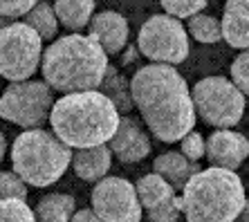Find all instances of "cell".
<instances>
[{
	"label": "cell",
	"mask_w": 249,
	"mask_h": 222,
	"mask_svg": "<svg viewBox=\"0 0 249 222\" xmlns=\"http://www.w3.org/2000/svg\"><path fill=\"white\" fill-rule=\"evenodd\" d=\"M130 90L135 108L160 141L173 144L193 133L197 119L193 94L173 65L151 63L139 68L130 79Z\"/></svg>",
	"instance_id": "6da1fadb"
},
{
	"label": "cell",
	"mask_w": 249,
	"mask_h": 222,
	"mask_svg": "<svg viewBox=\"0 0 249 222\" xmlns=\"http://www.w3.org/2000/svg\"><path fill=\"white\" fill-rule=\"evenodd\" d=\"M108 54L97 38L88 34H68L50 43L41 61L43 81L54 92H90L99 90L108 70Z\"/></svg>",
	"instance_id": "7a4b0ae2"
},
{
	"label": "cell",
	"mask_w": 249,
	"mask_h": 222,
	"mask_svg": "<svg viewBox=\"0 0 249 222\" xmlns=\"http://www.w3.org/2000/svg\"><path fill=\"white\" fill-rule=\"evenodd\" d=\"M122 115L101 90L72 92L56 99L50 115V126L70 148L104 146L115 137Z\"/></svg>",
	"instance_id": "3957f363"
},
{
	"label": "cell",
	"mask_w": 249,
	"mask_h": 222,
	"mask_svg": "<svg viewBox=\"0 0 249 222\" xmlns=\"http://www.w3.org/2000/svg\"><path fill=\"white\" fill-rule=\"evenodd\" d=\"M186 222H236L243 213V180L236 171L209 166L200 171L182 188Z\"/></svg>",
	"instance_id": "277c9868"
},
{
	"label": "cell",
	"mask_w": 249,
	"mask_h": 222,
	"mask_svg": "<svg viewBox=\"0 0 249 222\" xmlns=\"http://www.w3.org/2000/svg\"><path fill=\"white\" fill-rule=\"evenodd\" d=\"M72 148L54 133L29 128L12 144V169L29 187L45 188L63 177L68 166H72Z\"/></svg>",
	"instance_id": "5b68a950"
},
{
	"label": "cell",
	"mask_w": 249,
	"mask_h": 222,
	"mask_svg": "<svg viewBox=\"0 0 249 222\" xmlns=\"http://www.w3.org/2000/svg\"><path fill=\"white\" fill-rule=\"evenodd\" d=\"M196 115L207 126L233 128L243 121L245 94L227 76H204L193 85Z\"/></svg>",
	"instance_id": "8992f818"
},
{
	"label": "cell",
	"mask_w": 249,
	"mask_h": 222,
	"mask_svg": "<svg viewBox=\"0 0 249 222\" xmlns=\"http://www.w3.org/2000/svg\"><path fill=\"white\" fill-rule=\"evenodd\" d=\"M54 103V90L45 81L27 79L9 83L0 94V119L25 130L41 128L52 115Z\"/></svg>",
	"instance_id": "52a82bcc"
},
{
	"label": "cell",
	"mask_w": 249,
	"mask_h": 222,
	"mask_svg": "<svg viewBox=\"0 0 249 222\" xmlns=\"http://www.w3.org/2000/svg\"><path fill=\"white\" fill-rule=\"evenodd\" d=\"M43 38L27 23L7 25L0 30V79L9 83L27 81L41 68Z\"/></svg>",
	"instance_id": "ba28073f"
},
{
	"label": "cell",
	"mask_w": 249,
	"mask_h": 222,
	"mask_svg": "<svg viewBox=\"0 0 249 222\" xmlns=\"http://www.w3.org/2000/svg\"><path fill=\"white\" fill-rule=\"evenodd\" d=\"M137 50L153 63L175 68L189 56V34L178 18L155 14L142 25L137 34Z\"/></svg>",
	"instance_id": "9c48e42d"
},
{
	"label": "cell",
	"mask_w": 249,
	"mask_h": 222,
	"mask_svg": "<svg viewBox=\"0 0 249 222\" xmlns=\"http://www.w3.org/2000/svg\"><path fill=\"white\" fill-rule=\"evenodd\" d=\"M92 211L101 222H142L137 187L124 177H104L92 188Z\"/></svg>",
	"instance_id": "30bf717a"
},
{
	"label": "cell",
	"mask_w": 249,
	"mask_h": 222,
	"mask_svg": "<svg viewBox=\"0 0 249 222\" xmlns=\"http://www.w3.org/2000/svg\"><path fill=\"white\" fill-rule=\"evenodd\" d=\"M249 157V139L243 133L218 128L207 139V159L211 166L236 171Z\"/></svg>",
	"instance_id": "8fae6325"
},
{
	"label": "cell",
	"mask_w": 249,
	"mask_h": 222,
	"mask_svg": "<svg viewBox=\"0 0 249 222\" xmlns=\"http://www.w3.org/2000/svg\"><path fill=\"white\" fill-rule=\"evenodd\" d=\"M108 148L119 162L135 164L151 153V139L139 121H135L133 117H122L115 137L108 141Z\"/></svg>",
	"instance_id": "7c38bea8"
},
{
	"label": "cell",
	"mask_w": 249,
	"mask_h": 222,
	"mask_svg": "<svg viewBox=\"0 0 249 222\" xmlns=\"http://www.w3.org/2000/svg\"><path fill=\"white\" fill-rule=\"evenodd\" d=\"M128 20L117 12H99L92 16L88 25V36L97 38L99 45L106 50V54H119L128 45Z\"/></svg>",
	"instance_id": "4fadbf2b"
},
{
	"label": "cell",
	"mask_w": 249,
	"mask_h": 222,
	"mask_svg": "<svg viewBox=\"0 0 249 222\" xmlns=\"http://www.w3.org/2000/svg\"><path fill=\"white\" fill-rule=\"evenodd\" d=\"M222 38L236 50H249V0H227L222 14Z\"/></svg>",
	"instance_id": "5bb4252c"
},
{
	"label": "cell",
	"mask_w": 249,
	"mask_h": 222,
	"mask_svg": "<svg viewBox=\"0 0 249 222\" xmlns=\"http://www.w3.org/2000/svg\"><path fill=\"white\" fill-rule=\"evenodd\" d=\"M112 164V151L108 148V144L94 148H81L72 155V171L76 173V177L83 182H99L104 180L110 171Z\"/></svg>",
	"instance_id": "9a60e30c"
},
{
	"label": "cell",
	"mask_w": 249,
	"mask_h": 222,
	"mask_svg": "<svg viewBox=\"0 0 249 222\" xmlns=\"http://www.w3.org/2000/svg\"><path fill=\"white\" fill-rule=\"evenodd\" d=\"M153 173L162 175L175 191H182L186 187V182L191 180L196 173H200V166H197V162L186 159L182 153L171 151L157 155V159L153 162Z\"/></svg>",
	"instance_id": "2e32d148"
},
{
	"label": "cell",
	"mask_w": 249,
	"mask_h": 222,
	"mask_svg": "<svg viewBox=\"0 0 249 222\" xmlns=\"http://www.w3.org/2000/svg\"><path fill=\"white\" fill-rule=\"evenodd\" d=\"M58 23L72 34L86 30L94 16V0H54Z\"/></svg>",
	"instance_id": "e0dca14e"
},
{
	"label": "cell",
	"mask_w": 249,
	"mask_h": 222,
	"mask_svg": "<svg viewBox=\"0 0 249 222\" xmlns=\"http://www.w3.org/2000/svg\"><path fill=\"white\" fill-rule=\"evenodd\" d=\"M76 213V202L68 193H47L34 206L36 222H70Z\"/></svg>",
	"instance_id": "ac0fdd59"
},
{
	"label": "cell",
	"mask_w": 249,
	"mask_h": 222,
	"mask_svg": "<svg viewBox=\"0 0 249 222\" xmlns=\"http://www.w3.org/2000/svg\"><path fill=\"white\" fill-rule=\"evenodd\" d=\"M101 92L108 97V99L115 103V108L124 115L135 108V101H133V90H130V81L126 76H122L117 72L115 65H108L106 70V76H104V83H101Z\"/></svg>",
	"instance_id": "d6986e66"
},
{
	"label": "cell",
	"mask_w": 249,
	"mask_h": 222,
	"mask_svg": "<svg viewBox=\"0 0 249 222\" xmlns=\"http://www.w3.org/2000/svg\"><path fill=\"white\" fill-rule=\"evenodd\" d=\"M135 187H137L139 202H142V206H144L146 211L155 209V206L164 205L166 200L175 198V188L171 187L162 175H157V173L144 175Z\"/></svg>",
	"instance_id": "ffe728a7"
},
{
	"label": "cell",
	"mask_w": 249,
	"mask_h": 222,
	"mask_svg": "<svg viewBox=\"0 0 249 222\" xmlns=\"http://www.w3.org/2000/svg\"><path fill=\"white\" fill-rule=\"evenodd\" d=\"M23 23H27L36 34L41 36L43 43L56 38L58 27H61V23H58V18H56V12H54V5H50L45 0H41V2L25 16Z\"/></svg>",
	"instance_id": "44dd1931"
},
{
	"label": "cell",
	"mask_w": 249,
	"mask_h": 222,
	"mask_svg": "<svg viewBox=\"0 0 249 222\" xmlns=\"http://www.w3.org/2000/svg\"><path fill=\"white\" fill-rule=\"evenodd\" d=\"M189 34H191L197 43L211 45V43L222 41V23L215 20L213 16L197 14V16L189 18Z\"/></svg>",
	"instance_id": "7402d4cb"
},
{
	"label": "cell",
	"mask_w": 249,
	"mask_h": 222,
	"mask_svg": "<svg viewBox=\"0 0 249 222\" xmlns=\"http://www.w3.org/2000/svg\"><path fill=\"white\" fill-rule=\"evenodd\" d=\"M0 222H36V216L25 200H0Z\"/></svg>",
	"instance_id": "603a6c76"
},
{
	"label": "cell",
	"mask_w": 249,
	"mask_h": 222,
	"mask_svg": "<svg viewBox=\"0 0 249 222\" xmlns=\"http://www.w3.org/2000/svg\"><path fill=\"white\" fill-rule=\"evenodd\" d=\"M27 182L14 171H0V200H27Z\"/></svg>",
	"instance_id": "cb8c5ba5"
},
{
	"label": "cell",
	"mask_w": 249,
	"mask_h": 222,
	"mask_svg": "<svg viewBox=\"0 0 249 222\" xmlns=\"http://www.w3.org/2000/svg\"><path fill=\"white\" fill-rule=\"evenodd\" d=\"M164 7V12L168 16L178 18H193L197 14H202V9L207 7V0H160Z\"/></svg>",
	"instance_id": "d4e9b609"
},
{
	"label": "cell",
	"mask_w": 249,
	"mask_h": 222,
	"mask_svg": "<svg viewBox=\"0 0 249 222\" xmlns=\"http://www.w3.org/2000/svg\"><path fill=\"white\" fill-rule=\"evenodd\" d=\"M180 211H184V200H182V195L180 198L175 195V198L166 200L164 205L148 211V220L151 222H175L178 216H180Z\"/></svg>",
	"instance_id": "484cf974"
},
{
	"label": "cell",
	"mask_w": 249,
	"mask_h": 222,
	"mask_svg": "<svg viewBox=\"0 0 249 222\" xmlns=\"http://www.w3.org/2000/svg\"><path fill=\"white\" fill-rule=\"evenodd\" d=\"M231 81L236 83V88L249 97V50L240 52L231 63Z\"/></svg>",
	"instance_id": "4316f807"
},
{
	"label": "cell",
	"mask_w": 249,
	"mask_h": 222,
	"mask_svg": "<svg viewBox=\"0 0 249 222\" xmlns=\"http://www.w3.org/2000/svg\"><path fill=\"white\" fill-rule=\"evenodd\" d=\"M180 153L184 155L186 159H191V162H197V159H202L207 155V141L200 133H189L184 139L180 141Z\"/></svg>",
	"instance_id": "83f0119b"
},
{
	"label": "cell",
	"mask_w": 249,
	"mask_h": 222,
	"mask_svg": "<svg viewBox=\"0 0 249 222\" xmlns=\"http://www.w3.org/2000/svg\"><path fill=\"white\" fill-rule=\"evenodd\" d=\"M41 0H0V16L2 18H20V16H27Z\"/></svg>",
	"instance_id": "f1b7e54d"
},
{
	"label": "cell",
	"mask_w": 249,
	"mask_h": 222,
	"mask_svg": "<svg viewBox=\"0 0 249 222\" xmlns=\"http://www.w3.org/2000/svg\"><path fill=\"white\" fill-rule=\"evenodd\" d=\"M70 222H101V220H99V216L94 213L92 209H81V211H76L74 216H72V220Z\"/></svg>",
	"instance_id": "f546056e"
},
{
	"label": "cell",
	"mask_w": 249,
	"mask_h": 222,
	"mask_svg": "<svg viewBox=\"0 0 249 222\" xmlns=\"http://www.w3.org/2000/svg\"><path fill=\"white\" fill-rule=\"evenodd\" d=\"M5 151H7V139H5V133L0 130V162L5 159Z\"/></svg>",
	"instance_id": "4dcf8cb0"
},
{
	"label": "cell",
	"mask_w": 249,
	"mask_h": 222,
	"mask_svg": "<svg viewBox=\"0 0 249 222\" xmlns=\"http://www.w3.org/2000/svg\"><path fill=\"white\" fill-rule=\"evenodd\" d=\"M238 222H249V202L245 205L243 213H240V218H238Z\"/></svg>",
	"instance_id": "1f68e13d"
},
{
	"label": "cell",
	"mask_w": 249,
	"mask_h": 222,
	"mask_svg": "<svg viewBox=\"0 0 249 222\" xmlns=\"http://www.w3.org/2000/svg\"><path fill=\"white\" fill-rule=\"evenodd\" d=\"M133 56H135V50H130V52H128V54H126V56H124V61H122V63H124V65H128V63H133Z\"/></svg>",
	"instance_id": "d6a6232c"
},
{
	"label": "cell",
	"mask_w": 249,
	"mask_h": 222,
	"mask_svg": "<svg viewBox=\"0 0 249 222\" xmlns=\"http://www.w3.org/2000/svg\"><path fill=\"white\" fill-rule=\"evenodd\" d=\"M14 20H9V18H2L0 16V30H2V27H7V25H12Z\"/></svg>",
	"instance_id": "836d02e7"
}]
</instances>
